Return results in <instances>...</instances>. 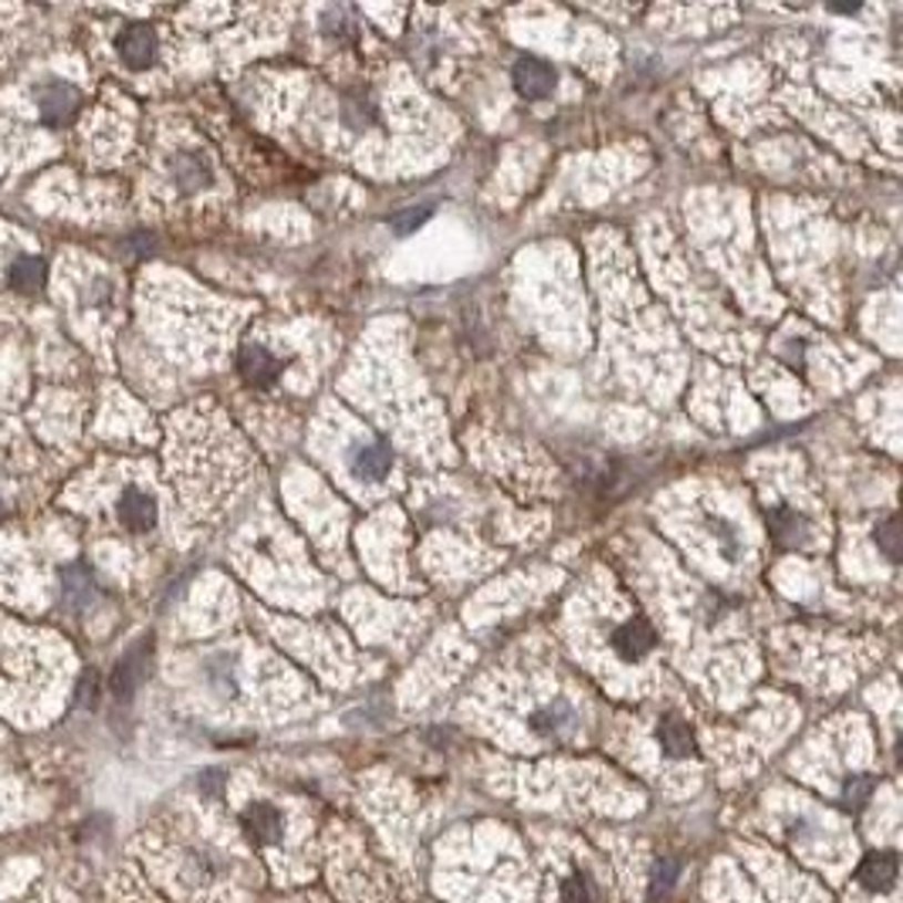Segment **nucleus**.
Wrapping results in <instances>:
<instances>
[{
  "label": "nucleus",
  "mask_w": 903,
  "mask_h": 903,
  "mask_svg": "<svg viewBox=\"0 0 903 903\" xmlns=\"http://www.w3.org/2000/svg\"><path fill=\"white\" fill-rule=\"evenodd\" d=\"M150 660H153V650H150V639H143L140 647H133L129 650L119 664H115V670H112V677H109V687H112V694H115V700H133L136 697V690L143 687V680H146V674H150Z\"/></svg>",
  "instance_id": "obj_1"
},
{
  "label": "nucleus",
  "mask_w": 903,
  "mask_h": 903,
  "mask_svg": "<svg viewBox=\"0 0 903 903\" xmlns=\"http://www.w3.org/2000/svg\"><path fill=\"white\" fill-rule=\"evenodd\" d=\"M349 468L366 484H382L393 471V454L382 440H356L349 450Z\"/></svg>",
  "instance_id": "obj_2"
},
{
  "label": "nucleus",
  "mask_w": 903,
  "mask_h": 903,
  "mask_svg": "<svg viewBox=\"0 0 903 903\" xmlns=\"http://www.w3.org/2000/svg\"><path fill=\"white\" fill-rule=\"evenodd\" d=\"M115 51L122 58L125 69H150L156 61V51H160V38L150 24H129L119 38H115Z\"/></svg>",
  "instance_id": "obj_3"
},
{
  "label": "nucleus",
  "mask_w": 903,
  "mask_h": 903,
  "mask_svg": "<svg viewBox=\"0 0 903 903\" xmlns=\"http://www.w3.org/2000/svg\"><path fill=\"white\" fill-rule=\"evenodd\" d=\"M38 109H41L44 125L61 129V125H69V122L79 115V109H82V95H79V89H75V85H69V82H51L48 89H41V95H38Z\"/></svg>",
  "instance_id": "obj_4"
},
{
  "label": "nucleus",
  "mask_w": 903,
  "mask_h": 903,
  "mask_svg": "<svg viewBox=\"0 0 903 903\" xmlns=\"http://www.w3.org/2000/svg\"><path fill=\"white\" fill-rule=\"evenodd\" d=\"M654 647H657V633H654V626L647 619L633 616V619H626V623H619L613 629V650L629 664L643 660Z\"/></svg>",
  "instance_id": "obj_5"
},
{
  "label": "nucleus",
  "mask_w": 903,
  "mask_h": 903,
  "mask_svg": "<svg viewBox=\"0 0 903 903\" xmlns=\"http://www.w3.org/2000/svg\"><path fill=\"white\" fill-rule=\"evenodd\" d=\"M511 79H514V89H519L525 99H532V102H538V99H548L552 95V89H555V69L548 61H542V58H519L514 61V72H511Z\"/></svg>",
  "instance_id": "obj_6"
},
{
  "label": "nucleus",
  "mask_w": 903,
  "mask_h": 903,
  "mask_svg": "<svg viewBox=\"0 0 903 903\" xmlns=\"http://www.w3.org/2000/svg\"><path fill=\"white\" fill-rule=\"evenodd\" d=\"M244 832H247V840L257 843V846H278L281 843V835H285V819L275 805L268 802H254L244 809Z\"/></svg>",
  "instance_id": "obj_7"
},
{
  "label": "nucleus",
  "mask_w": 903,
  "mask_h": 903,
  "mask_svg": "<svg viewBox=\"0 0 903 903\" xmlns=\"http://www.w3.org/2000/svg\"><path fill=\"white\" fill-rule=\"evenodd\" d=\"M156 514H160V507H156L153 494L140 491V488H129V491L119 497V522H122L129 532H133V535L153 532V529H156Z\"/></svg>",
  "instance_id": "obj_8"
},
{
  "label": "nucleus",
  "mask_w": 903,
  "mask_h": 903,
  "mask_svg": "<svg viewBox=\"0 0 903 903\" xmlns=\"http://www.w3.org/2000/svg\"><path fill=\"white\" fill-rule=\"evenodd\" d=\"M237 372L250 386H271L281 376V362L268 349H261V346H247L237 356Z\"/></svg>",
  "instance_id": "obj_9"
},
{
  "label": "nucleus",
  "mask_w": 903,
  "mask_h": 903,
  "mask_svg": "<svg viewBox=\"0 0 903 903\" xmlns=\"http://www.w3.org/2000/svg\"><path fill=\"white\" fill-rule=\"evenodd\" d=\"M170 173H173V179H176V186L183 193H197V189H207L214 183V170L201 153H176L173 163H170Z\"/></svg>",
  "instance_id": "obj_10"
},
{
  "label": "nucleus",
  "mask_w": 903,
  "mask_h": 903,
  "mask_svg": "<svg viewBox=\"0 0 903 903\" xmlns=\"http://www.w3.org/2000/svg\"><path fill=\"white\" fill-rule=\"evenodd\" d=\"M61 603L69 609H85L95 599V575L89 565H69L61 572Z\"/></svg>",
  "instance_id": "obj_11"
},
{
  "label": "nucleus",
  "mask_w": 903,
  "mask_h": 903,
  "mask_svg": "<svg viewBox=\"0 0 903 903\" xmlns=\"http://www.w3.org/2000/svg\"><path fill=\"white\" fill-rule=\"evenodd\" d=\"M856 880L870 893H883L896 883V856L893 853H866V860L856 870Z\"/></svg>",
  "instance_id": "obj_12"
},
{
  "label": "nucleus",
  "mask_w": 903,
  "mask_h": 903,
  "mask_svg": "<svg viewBox=\"0 0 903 903\" xmlns=\"http://www.w3.org/2000/svg\"><path fill=\"white\" fill-rule=\"evenodd\" d=\"M768 529H771V535H776V542H782V545H802L809 538V522L792 507L771 511L768 514Z\"/></svg>",
  "instance_id": "obj_13"
},
{
  "label": "nucleus",
  "mask_w": 903,
  "mask_h": 903,
  "mask_svg": "<svg viewBox=\"0 0 903 903\" xmlns=\"http://www.w3.org/2000/svg\"><path fill=\"white\" fill-rule=\"evenodd\" d=\"M48 281V271H44V261L41 257H18V261L8 268V285L18 291V295H38Z\"/></svg>",
  "instance_id": "obj_14"
},
{
  "label": "nucleus",
  "mask_w": 903,
  "mask_h": 903,
  "mask_svg": "<svg viewBox=\"0 0 903 903\" xmlns=\"http://www.w3.org/2000/svg\"><path fill=\"white\" fill-rule=\"evenodd\" d=\"M657 738H660V748L670 755V758H687L694 755V731L684 718L677 715H667L657 728Z\"/></svg>",
  "instance_id": "obj_15"
},
{
  "label": "nucleus",
  "mask_w": 903,
  "mask_h": 903,
  "mask_svg": "<svg viewBox=\"0 0 903 903\" xmlns=\"http://www.w3.org/2000/svg\"><path fill=\"white\" fill-rule=\"evenodd\" d=\"M572 721H575V711H572V707H568L565 700H555V704L538 707L529 725H532L538 735H558V731H565Z\"/></svg>",
  "instance_id": "obj_16"
},
{
  "label": "nucleus",
  "mask_w": 903,
  "mask_h": 903,
  "mask_svg": "<svg viewBox=\"0 0 903 903\" xmlns=\"http://www.w3.org/2000/svg\"><path fill=\"white\" fill-rule=\"evenodd\" d=\"M207 680L214 684V690L220 697H234L237 694V674H234V657L217 654L207 660Z\"/></svg>",
  "instance_id": "obj_17"
},
{
  "label": "nucleus",
  "mask_w": 903,
  "mask_h": 903,
  "mask_svg": "<svg viewBox=\"0 0 903 903\" xmlns=\"http://www.w3.org/2000/svg\"><path fill=\"white\" fill-rule=\"evenodd\" d=\"M680 880V863L674 856H660L650 870V900H664Z\"/></svg>",
  "instance_id": "obj_18"
},
{
  "label": "nucleus",
  "mask_w": 903,
  "mask_h": 903,
  "mask_svg": "<svg viewBox=\"0 0 903 903\" xmlns=\"http://www.w3.org/2000/svg\"><path fill=\"white\" fill-rule=\"evenodd\" d=\"M711 535H715V542H718V552L725 555V562H731V565H741V535H738V529L735 525H728L725 519H711Z\"/></svg>",
  "instance_id": "obj_19"
},
{
  "label": "nucleus",
  "mask_w": 903,
  "mask_h": 903,
  "mask_svg": "<svg viewBox=\"0 0 903 903\" xmlns=\"http://www.w3.org/2000/svg\"><path fill=\"white\" fill-rule=\"evenodd\" d=\"M372 119H376V109H372V102H366L362 95H349V99L342 102V122H346L349 129H356V133L369 129Z\"/></svg>",
  "instance_id": "obj_20"
},
{
  "label": "nucleus",
  "mask_w": 903,
  "mask_h": 903,
  "mask_svg": "<svg viewBox=\"0 0 903 903\" xmlns=\"http://www.w3.org/2000/svg\"><path fill=\"white\" fill-rule=\"evenodd\" d=\"M873 796V779L870 776H850L846 786H843V805L846 809H863Z\"/></svg>",
  "instance_id": "obj_21"
},
{
  "label": "nucleus",
  "mask_w": 903,
  "mask_h": 903,
  "mask_svg": "<svg viewBox=\"0 0 903 903\" xmlns=\"http://www.w3.org/2000/svg\"><path fill=\"white\" fill-rule=\"evenodd\" d=\"M562 900L565 903H596V890L589 883L586 873H572L562 886Z\"/></svg>",
  "instance_id": "obj_22"
},
{
  "label": "nucleus",
  "mask_w": 903,
  "mask_h": 903,
  "mask_svg": "<svg viewBox=\"0 0 903 903\" xmlns=\"http://www.w3.org/2000/svg\"><path fill=\"white\" fill-rule=\"evenodd\" d=\"M326 31L332 38H346V41H356V24L349 21V11L336 8V11H326Z\"/></svg>",
  "instance_id": "obj_23"
},
{
  "label": "nucleus",
  "mask_w": 903,
  "mask_h": 903,
  "mask_svg": "<svg viewBox=\"0 0 903 903\" xmlns=\"http://www.w3.org/2000/svg\"><path fill=\"white\" fill-rule=\"evenodd\" d=\"M876 545H880V552H883L890 562H896V522H893V519H883V522L876 525Z\"/></svg>",
  "instance_id": "obj_24"
},
{
  "label": "nucleus",
  "mask_w": 903,
  "mask_h": 903,
  "mask_svg": "<svg viewBox=\"0 0 903 903\" xmlns=\"http://www.w3.org/2000/svg\"><path fill=\"white\" fill-rule=\"evenodd\" d=\"M427 214H430V207H410V211H403V214L393 220V230H397V234H410V230H417V227L427 220Z\"/></svg>",
  "instance_id": "obj_25"
},
{
  "label": "nucleus",
  "mask_w": 903,
  "mask_h": 903,
  "mask_svg": "<svg viewBox=\"0 0 903 903\" xmlns=\"http://www.w3.org/2000/svg\"><path fill=\"white\" fill-rule=\"evenodd\" d=\"M95 700H99V674H95V670H85V674H82V684H79V704L92 711Z\"/></svg>",
  "instance_id": "obj_26"
},
{
  "label": "nucleus",
  "mask_w": 903,
  "mask_h": 903,
  "mask_svg": "<svg viewBox=\"0 0 903 903\" xmlns=\"http://www.w3.org/2000/svg\"><path fill=\"white\" fill-rule=\"evenodd\" d=\"M224 789H227V776H224V771L211 768V771H204V776H201V792L204 796H220Z\"/></svg>",
  "instance_id": "obj_27"
},
{
  "label": "nucleus",
  "mask_w": 903,
  "mask_h": 903,
  "mask_svg": "<svg viewBox=\"0 0 903 903\" xmlns=\"http://www.w3.org/2000/svg\"><path fill=\"white\" fill-rule=\"evenodd\" d=\"M0 519H4V501H0Z\"/></svg>",
  "instance_id": "obj_28"
}]
</instances>
